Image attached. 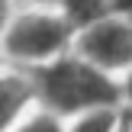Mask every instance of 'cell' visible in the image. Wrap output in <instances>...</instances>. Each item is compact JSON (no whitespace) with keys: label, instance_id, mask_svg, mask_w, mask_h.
I'll return each mask as SVG.
<instances>
[{"label":"cell","instance_id":"5","mask_svg":"<svg viewBox=\"0 0 132 132\" xmlns=\"http://www.w3.org/2000/svg\"><path fill=\"white\" fill-rule=\"evenodd\" d=\"M23 100H26V87L10 77V81L3 84V119H6V122L13 119V113H16V106H19Z\"/></svg>","mask_w":132,"mask_h":132},{"label":"cell","instance_id":"9","mask_svg":"<svg viewBox=\"0 0 132 132\" xmlns=\"http://www.w3.org/2000/svg\"><path fill=\"white\" fill-rule=\"evenodd\" d=\"M129 94H132V77H129Z\"/></svg>","mask_w":132,"mask_h":132},{"label":"cell","instance_id":"2","mask_svg":"<svg viewBox=\"0 0 132 132\" xmlns=\"http://www.w3.org/2000/svg\"><path fill=\"white\" fill-rule=\"evenodd\" d=\"M68 36V26L52 16H23L6 36V48L16 58H42L55 52Z\"/></svg>","mask_w":132,"mask_h":132},{"label":"cell","instance_id":"7","mask_svg":"<svg viewBox=\"0 0 132 132\" xmlns=\"http://www.w3.org/2000/svg\"><path fill=\"white\" fill-rule=\"evenodd\" d=\"M23 132H58V126L52 119H36V122H29Z\"/></svg>","mask_w":132,"mask_h":132},{"label":"cell","instance_id":"4","mask_svg":"<svg viewBox=\"0 0 132 132\" xmlns=\"http://www.w3.org/2000/svg\"><path fill=\"white\" fill-rule=\"evenodd\" d=\"M64 6H68L71 19H77V23H90L103 13V0H64Z\"/></svg>","mask_w":132,"mask_h":132},{"label":"cell","instance_id":"8","mask_svg":"<svg viewBox=\"0 0 132 132\" xmlns=\"http://www.w3.org/2000/svg\"><path fill=\"white\" fill-rule=\"evenodd\" d=\"M113 3H116V6H119V10H122V13H129V16H132V0H113Z\"/></svg>","mask_w":132,"mask_h":132},{"label":"cell","instance_id":"3","mask_svg":"<svg viewBox=\"0 0 132 132\" xmlns=\"http://www.w3.org/2000/svg\"><path fill=\"white\" fill-rule=\"evenodd\" d=\"M81 48L103 68H119L132 58V29L119 23H100L90 32H84Z\"/></svg>","mask_w":132,"mask_h":132},{"label":"cell","instance_id":"6","mask_svg":"<svg viewBox=\"0 0 132 132\" xmlns=\"http://www.w3.org/2000/svg\"><path fill=\"white\" fill-rule=\"evenodd\" d=\"M110 129H113V113H97L90 119H84L74 132H110Z\"/></svg>","mask_w":132,"mask_h":132},{"label":"cell","instance_id":"1","mask_svg":"<svg viewBox=\"0 0 132 132\" xmlns=\"http://www.w3.org/2000/svg\"><path fill=\"white\" fill-rule=\"evenodd\" d=\"M39 87L58 110H81L116 100V87L81 61H61L48 71H39Z\"/></svg>","mask_w":132,"mask_h":132}]
</instances>
